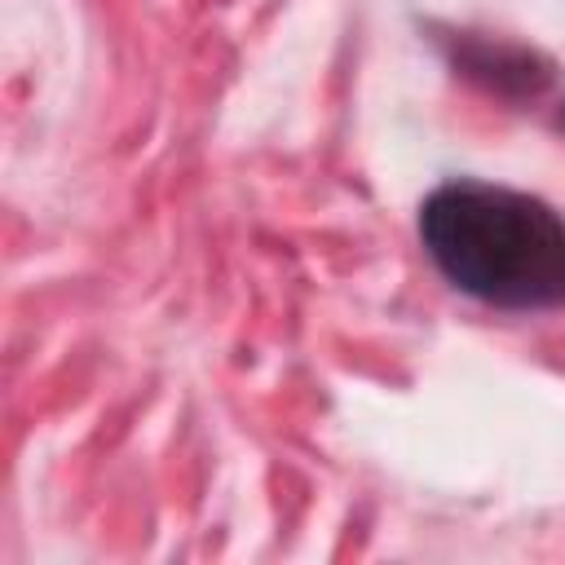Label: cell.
I'll use <instances>...</instances> for the list:
<instances>
[{"label": "cell", "mask_w": 565, "mask_h": 565, "mask_svg": "<svg viewBox=\"0 0 565 565\" xmlns=\"http://www.w3.org/2000/svg\"><path fill=\"white\" fill-rule=\"evenodd\" d=\"M419 243L437 274L494 309H565V216L521 190L446 181L419 203Z\"/></svg>", "instance_id": "obj_1"}]
</instances>
